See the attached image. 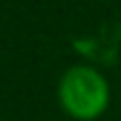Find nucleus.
<instances>
[{
	"label": "nucleus",
	"instance_id": "obj_1",
	"mask_svg": "<svg viewBox=\"0 0 121 121\" xmlns=\"http://www.w3.org/2000/svg\"><path fill=\"white\" fill-rule=\"evenodd\" d=\"M59 104L77 121H94L109 106V84L91 67H72L59 79Z\"/></svg>",
	"mask_w": 121,
	"mask_h": 121
}]
</instances>
